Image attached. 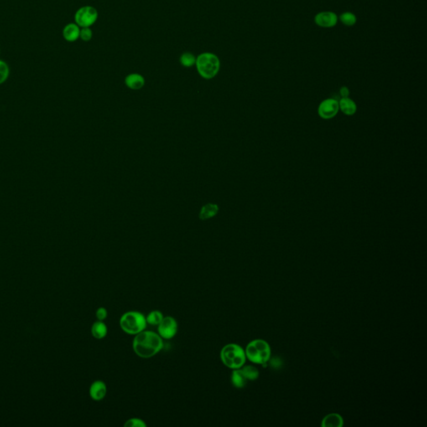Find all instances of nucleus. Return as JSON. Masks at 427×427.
Listing matches in <instances>:
<instances>
[{"label": "nucleus", "mask_w": 427, "mask_h": 427, "mask_svg": "<svg viewBox=\"0 0 427 427\" xmlns=\"http://www.w3.org/2000/svg\"><path fill=\"white\" fill-rule=\"evenodd\" d=\"M178 332V323L174 318L165 316L158 325V334L162 339L169 340L174 337Z\"/></svg>", "instance_id": "obj_7"}, {"label": "nucleus", "mask_w": 427, "mask_h": 427, "mask_svg": "<svg viewBox=\"0 0 427 427\" xmlns=\"http://www.w3.org/2000/svg\"><path fill=\"white\" fill-rule=\"evenodd\" d=\"M126 86L133 90H139L142 89L144 86L145 84V80L143 78V75L137 73H133L130 74L126 77L125 80Z\"/></svg>", "instance_id": "obj_12"}, {"label": "nucleus", "mask_w": 427, "mask_h": 427, "mask_svg": "<svg viewBox=\"0 0 427 427\" xmlns=\"http://www.w3.org/2000/svg\"><path fill=\"white\" fill-rule=\"evenodd\" d=\"M220 360L228 368L236 370L246 363V352L239 345L228 344L220 351Z\"/></svg>", "instance_id": "obj_3"}, {"label": "nucleus", "mask_w": 427, "mask_h": 427, "mask_svg": "<svg viewBox=\"0 0 427 427\" xmlns=\"http://www.w3.org/2000/svg\"><path fill=\"white\" fill-rule=\"evenodd\" d=\"M93 31L90 28H80V38L84 42H89L92 39Z\"/></svg>", "instance_id": "obj_24"}, {"label": "nucleus", "mask_w": 427, "mask_h": 427, "mask_svg": "<svg viewBox=\"0 0 427 427\" xmlns=\"http://www.w3.org/2000/svg\"><path fill=\"white\" fill-rule=\"evenodd\" d=\"M231 382L235 387L238 388V389H241L246 386L248 381L246 378V376H244L241 369L239 368L233 371L232 375H231Z\"/></svg>", "instance_id": "obj_15"}, {"label": "nucleus", "mask_w": 427, "mask_h": 427, "mask_svg": "<svg viewBox=\"0 0 427 427\" xmlns=\"http://www.w3.org/2000/svg\"><path fill=\"white\" fill-rule=\"evenodd\" d=\"M340 93L342 98L349 97V95H350V90H349L347 87H345V86L340 89Z\"/></svg>", "instance_id": "obj_26"}, {"label": "nucleus", "mask_w": 427, "mask_h": 427, "mask_svg": "<svg viewBox=\"0 0 427 427\" xmlns=\"http://www.w3.org/2000/svg\"><path fill=\"white\" fill-rule=\"evenodd\" d=\"M107 394V386L102 381H95L90 387V396L94 401L100 402Z\"/></svg>", "instance_id": "obj_10"}, {"label": "nucleus", "mask_w": 427, "mask_h": 427, "mask_svg": "<svg viewBox=\"0 0 427 427\" xmlns=\"http://www.w3.org/2000/svg\"><path fill=\"white\" fill-rule=\"evenodd\" d=\"M163 318H164V315L162 314L161 311L153 310V311L148 313V315L146 316V321H147V324H149V325H158L159 323L161 322Z\"/></svg>", "instance_id": "obj_20"}, {"label": "nucleus", "mask_w": 427, "mask_h": 427, "mask_svg": "<svg viewBox=\"0 0 427 427\" xmlns=\"http://www.w3.org/2000/svg\"><path fill=\"white\" fill-rule=\"evenodd\" d=\"M196 57L190 52H184L179 57V63L184 68H191L195 66Z\"/></svg>", "instance_id": "obj_18"}, {"label": "nucleus", "mask_w": 427, "mask_h": 427, "mask_svg": "<svg viewBox=\"0 0 427 427\" xmlns=\"http://www.w3.org/2000/svg\"><path fill=\"white\" fill-rule=\"evenodd\" d=\"M338 18L344 25L347 26V27L354 26L357 22V17H356V14L352 12H349V11L341 13L338 17Z\"/></svg>", "instance_id": "obj_19"}, {"label": "nucleus", "mask_w": 427, "mask_h": 427, "mask_svg": "<svg viewBox=\"0 0 427 427\" xmlns=\"http://www.w3.org/2000/svg\"><path fill=\"white\" fill-rule=\"evenodd\" d=\"M339 108V102L334 99H327L320 103L318 108V114L320 118L324 120H330L337 115Z\"/></svg>", "instance_id": "obj_8"}, {"label": "nucleus", "mask_w": 427, "mask_h": 427, "mask_svg": "<svg viewBox=\"0 0 427 427\" xmlns=\"http://www.w3.org/2000/svg\"><path fill=\"white\" fill-rule=\"evenodd\" d=\"M241 369L243 372L244 376H246V378L247 379V381H255L258 378L259 371L256 367L252 366H245L243 368L241 367Z\"/></svg>", "instance_id": "obj_21"}, {"label": "nucleus", "mask_w": 427, "mask_h": 427, "mask_svg": "<svg viewBox=\"0 0 427 427\" xmlns=\"http://www.w3.org/2000/svg\"><path fill=\"white\" fill-rule=\"evenodd\" d=\"M218 211H219V206L217 205L207 204L205 206H203L200 210V218L203 220H209L210 218H213L217 215Z\"/></svg>", "instance_id": "obj_16"}, {"label": "nucleus", "mask_w": 427, "mask_h": 427, "mask_svg": "<svg viewBox=\"0 0 427 427\" xmlns=\"http://www.w3.org/2000/svg\"><path fill=\"white\" fill-rule=\"evenodd\" d=\"M98 18L99 13L95 7L82 6L74 13V23L80 28H90L97 22Z\"/></svg>", "instance_id": "obj_6"}, {"label": "nucleus", "mask_w": 427, "mask_h": 427, "mask_svg": "<svg viewBox=\"0 0 427 427\" xmlns=\"http://www.w3.org/2000/svg\"><path fill=\"white\" fill-rule=\"evenodd\" d=\"M195 67L200 76L205 80H211L220 72V58L211 52H204L196 57Z\"/></svg>", "instance_id": "obj_2"}, {"label": "nucleus", "mask_w": 427, "mask_h": 427, "mask_svg": "<svg viewBox=\"0 0 427 427\" xmlns=\"http://www.w3.org/2000/svg\"><path fill=\"white\" fill-rule=\"evenodd\" d=\"M164 347L161 336L157 333L143 330L135 336L133 349L135 353L141 358H151L156 356Z\"/></svg>", "instance_id": "obj_1"}, {"label": "nucleus", "mask_w": 427, "mask_h": 427, "mask_svg": "<svg viewBox=\"0 0 427 427\" xmlns=\"http://www.w3.org/2000/svg\"><path fill=\"white\" fill-rule=\"evenodd\" d=\"M107 325H105L104 321L98 320L93 324L92 327H91V334L95 339H98V340L104 339L107 335Z\"/></svg>", "instance_id": "obj_14"}, {"label": "nucleus", "mask_w": 427, "mask_h": 427, "mask_svg": "<svg viewBox=\"0 0 427 427\" xmlns=\"http://www.w3.org/2000/svg\"><path fill=\"white\" fill-rule=\"evenodd\" d=\"M315 24L323 28H334L337 24L339 18L335 12L332 11H322L316 13L314 18Z\"/></svg>", "instance_id": "obj_9"}, {"label": "nucleus", "mask_w": 427, "mask_h": 427, "mask_svg": "<svg viewBox=\"0 0 427 427\" xmlns=\"http://www.w3.org/2000/svg\"><path fill=\"white\" fill-rule=\"evenodd\" d=\"M339 108L345 115H353L356 114L357 110V106L356 103L354 102L353 100H351L350 98H342L339 102Z\"/></svg>", "instance_id": "obj_13"}, {"label": "nucleus", "mask_w": 427, "mask_h": 427, "mask_svg": "<svg viewBox=\"0 0 427 427\" xmlns=\"http://www.w3.org/2000/svg\"><path fill=\"white\" fill-rule=\"evenodd\" d=\"M80 27L75 23H69L63 28V38L69 43H74L80 38Z\"/></svg>", "instance_id": "obj_11"}, {"label": "nucleus", "mask_w": 427, "mask_h": 427, "mask_svg": "<svg viewBox=\"0 0 427 427\" xmlns=\"http://www.w3.org/2000/svg\"><path fill=\"white\" fill-rule=\"evenodd\" d=\"M120 325L123 331L128 335H136L145 330L146 317L139 311H128L121 316Z\"/></svg>", "instance_id": "obj_4"}, {"label": "nucleus", "mask_w": 427, "mask_h": 427, "mask_svg": "<svg viewBox=\"0 0 427 427\" xmlns=\"http://www.w3.org/2000/svg\"><path fill=\"white\" fill-rule=\"evenodd\" d=\"M343 426L342 417L338 414H330L324 418L322 427H341Z\"/></svg>", "instance_id": "obj_17"}, {"label": "nucleus", "mask_w": 427, "mask_h": 427, "mask_svg": "<svg viewBox=\"0 0 427 427\" xmlns=\"http://www.w3.org/2000/svg\"><path fill=\"white\" fill-rule=\"evenodd\" d=\"M107 309H105V307H100L96 310V317H97L98 320L104 321L107 318Z\"/></svg>", "instance_id": "obj_25"}, {"label": "nucleus", "mask_w": 427, "mask_h": 427, "mask_svg": "<svg viewBox=\"0 0 427 427\" xmlns=\"http://www.w3.org/2000/svg\"><path fill=\"white\" fill-rule=\"evenodd\" d=\"M9 76V67L8 64L0 59V85L5 82Z\"/></svg>", "instance_id": "obj_22"}, {"label": "nucleus", "mask_w": 427, "mask_h": 427, "mask_svg": "<svg viewBox=\"0 0 427 427\" xmlns=\"http://www.w3.org/2000/svg\"><path fill=\"white\" fill-rule=\"evenodd\" d=\"M126 427H146L145 422H143V420L140 418H131L126 421V423L124 424Z\"/></svg>", "instance_id": "obj_23"}, {"label": "nucleus", "mask_w": 427, "mask_h": 427, "mask_svg": "<svg viewBox=\"0 0 427 427\" xmlns=\"http://www.w3.org/2000/svg\"><path fill=\"white\" fill-rule=\"evenodd\" d=\"M246 356L247 358L256 364H261L265 367L271 357V347L268 343L263 340H252L246 346Z\"/></svg>", "instance_id": "obj_5"}]
</instances>
